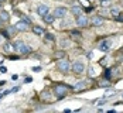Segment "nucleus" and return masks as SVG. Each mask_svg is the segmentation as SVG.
I'll list each match as a JSON object with an SVG mask.
<instances>
[{"label": "nucleus", "mask_w": 123, "mask_h": 113, "mask_svg": "<svg viewBox=\"0 0 123 113\" xmlns=\"http://www.w3.org/2000/svg\"><path fill=\"white\" fill-rule=\"evenodd\" d=\"M99 85H100V86H103V88H108V86H111V82H109L108 79H103V81H100V82H99Z\"/></svg>", "instance_id": "obj_18"}, {"label": "nucleus", "mask_w": 123, "mask_h": 113, "mask_svg": "<svg viewBox=\"0 0 123 113\" xmlns=\"http://www.w3.org/2000/svg\"><path fill=\"white\" fill-rule=\"evenodd\" d=\"M1 85H4V81H0V86H1Z\"/></svg>", "instance_id": "obj_29"}, {"label": "nucleus", "mask_w": 123, "mask_h": 113, "mask_svg": "<svg viewBox=\"0 0 123 113\" xmlns=\"http://www.w3.org/2000/svg\"><path fill=\"white\" fill-rule=\"evenodd\" d=\"M14 27H16V30H17V31H27L28 24H25L24 21H18V23L14 25Z\"/></svg>", "instance_id": "obj_11"}, {"label": "nucleus", "mask_w": 123, "mask_h": 113, "mask_svg": "<svg viewBox=\"0 0 123 113\" xmlns=\"http://www.w3.org/2000/svg\"><path fill=\"white\" fill-rule=\"evenodd\" d=\"M71 69L74 71V74L76 75H81V74H84V71H85V65L82 62H79V61H76L71 65Z\"/></svg>", "instance_id": "obj_4"}, {"label": "nucleus", "mask_w": 123, "mask_h": 113, "mask_svg": "<svg viewBox=\"0 0 123 113\" xmlns=\"http://www.w3.org/2000/svg\"><path fill=\"white\" fill-rule=\"evenodd\" d=\"M33 71H36V72H40V71H41V68H40V66H36V68H33Z\"/></svg>", "instance_id": "obj_27"}, {"label": "nucleus", "mask_w": 123, "mask_h": 113, "mask_svg": "<svg viewBox=\"0 0 123 113\" xmlns=\"http://www.w3.org/2000/svg\"><path fill=\"white\" fill-rule=\"evenodd\" d=\"M33 33H34L36 36H45V30L41 28V27H38V25H34V27H33Z\"/></svg>", "instance_id": "obj_12"}, {"label": "nucleus", "mask_w": 123, "mask_h": 113, "mask_svg": "<svg viewBox=\"0 0 123 113\" xmlns=\"http://www.w3.org/2000/svg\"><path fill=\"white\" fill-rule=\"evenodd\" d=\"M79 1H81L84 6H88V7H89V1H88V0H79Z\"/></svg>", "instance_id": "obj_23"}, {"label": "nucleus", "mask_w": 123, "mask_h": 113, "mask_svg": "<svg viewBox=\"0 0 123 113\" xmlns=\"http://www.w3.org/2000/svg\"><path fill=\"white\" fill-rule=\"evenodd\" d=\"M0 1H1V3H3V1H6V0H0Z\"/></svg>", "instance_id": "obj_31"}, {"label": "nucleus", "mask_w": 123, "mask_h": 113, "mask_svg": "<svg viewBox=\"0 0 123 113\" xmlns=\"http://www.w3.org/2000/svg\"><path fill=\"white\" fill-rule=\"evenodd\" d=\"M84 86H85V82H79V83L75 85V89H81V88H84Z\"/></svg>", "instance_id": "obj_21"}, {"label": "nucleus", "mask_w": 123, "mask_h": 113, "mask_svg": "<svg viewBox=\"0 0 123 113\" xmlns=\"http://www.w3.org/2000/svg\"><path fill=\"white\" fill-rule=\"evenodd\" d=\"M13 47H14V50L17 51V52H20V54H28L30 52V48L25 45L23 41H16L13 44Z\"/></svg>", "instance_id": "obj_2"}, {"label": "nucleus", "mask_w": 123, "mask_h": 113, "mask_svg": "<svg viewBox=\"0 0 123 113\" xmlns=\"http://www.w3.org/2000/svg\"><path fill=\"white\" fill-rule=\"evenodd\" d=\"M18 90V86H16V88H13V89H10V93H16Z\"/></svg>", "instance_id": "obj_26"}, {"label": "nucleus", "mask_w": 123, "mask_h": 113, "mask_svg": "<svg viewBox=\"0 0 123 113\" xmlns=\"http://www.w3.org/2000/svg\"><path fill=\"white\" fill-rule=\"evenodd\" d=\"M57 68L60 69V72H62V74H68L71 71V64H69L68 59H60L57 62Z\"/></svg>", "instance_id": "obj_1"}, {"label": "nucleus", "mask_w": 123, "mask_h": 113, "mask_svg": "<svg viewBox=\"0 0 123 113\" xmlns=\"http://www.w3.org/2000/svg\"><path fill=\"white\" fill-rule=\"evenodd\" d=\"M37 13L41 16V17H44L47 13H48V6H45V4H40L37 7Z\"/></svg>", "instance_id": "obj_9"}, {"label": "nucleus", "mask_w": 123, "mask_h": 113, "mask_svg": "<svg viewBox=\"0 0 123 113\" xmlns=\"http://www.w3.org/2000/svg\"><path fill=\"white\" fill-rule=\"evenodd\" d=\"M67 13H68V10H67L65 7H57V9L54 10V17H57V18H62V17H65Z\"/></svg>", "instance_id": "obj_5"}, {"label": "nucleus", "mask_w": 123, "mask_h": 113, "mask_svg": "<svg viewBox=\"0 0 123 113\" xmlns=\"http://www.w3.org/2000/svg\"><path fill=\"white\" fill-rule=\"evenodd\" d=\"M9 18H10V14H9V12H6V10H0V21H1V23L9 21Z\"/></svg>", "instance_id": "obj_10"}, {"label": "nucleus", "mask_w": 123, "mask_h": 113, "mask_svg": "<svg viewBox=\"0 0 123 113\" xmlns=\"http://www.w3.org/2000/svg\"><path fill=\"white\" fill-rule=\"evenodd\" d=\"M99 50L102 51V52H108V51L111 50V41H109V40L102 41V42L99 44Z\"/></svg>", "instance_id": "obj_7"}, {"label": "nucleus", "mask_w": 123, "mask_h": 113, "mask_svg": "<svg viewBox=\"0 0 123 113\" xmlns=\"http://www.w3.org/2000/svg\"><path fill=\"white\" fill-rule=\"evenodd\" d=\"M103 23H105V18L100 17V16H93V17L91 18V24L95 25V27H99V25H102Z\"/></svg>", "instance_id": "obj_6"}, {"label": "nucleus", "mask_w": 123, "mask_h": 113, "mask_svg": "<svg viewBox=\"0 0 123 113\" xmlns=\"http://www.w3.org/2000/svg\"><path fill=\"white\" fill-rule=\"evenodd\" d=\"M0 9H1V1H0Z\"/></svg>", "instance_id": "obj_32"}, {"label": "nucleus", "mask_w": 123, "mask_h": 113, "mask_svg": "<svg viewBox=\"0 0 123 113\" xmlns=\"http://www.w3.org/2000/svg\"><path fill=\"white\" fill-rule=\"evenodd\" d=\"M64 57H65V52H64V51H57V52H55V58H60V59H61Z\"/></svg>", "instance_id": "obj_20"}, {"label": "nucleus", "mask_w": 123, "mask_h": 113, "mask_svg": "<svg viewBox=\"0 0 123 113\" xmlns=\"http://www.w3.org/2000/svg\"><path fill=\"white\" fill-rule=\"evenodd\" d=\"M116 95V90L115 89H108L106 92H105V99L106 98H111V96H115Z\"/></svg>", "instance_id": "obj_17"}, {"label": "nucleus", "mask_w": 123, "mask_h": 113, "mask_svg": "<svg viewBox=\"0 0 123 113\" xmlns=\"http://www.w3.org/2000/svg\"><path fill=\"white\" fill-rule=\"evenodd\" d=\"M111 14H112V17L117 18V17H119V14H120V10H119L117 7H115V9H111Z\"/></svg>", "instance_id": "obj_16"}, {"label": "nucleus", "mask_w": 123, "mask_h": 113, "mask_svg": "<svg viewBox=\"0 0 123 113\" xmlns=\"http://www.w3.org/2000/svg\"><path fill=\"white\" fill-rule=\"evenodd\" d=\"M76 25H78V27H86V25H88V18L84 17L82 14L78 16V17H76Z\"/></svg>", "instance_id": "obj_8"}, {"label": "nucleus", "mask_w": 123, "mask_h": 113, "mask_svg": "<svg viewBox=\"0 0 123 113\" xmlns=\"http://www.w3.org/2000/svg\"><path fill=\"white\" fill-rule=\"evenodd\" d=\"M12 50H14V47H13V45L10 44V42H6V44H4V51H7V52H10Z\"/></svg>", "instance_id": "obj_19"}, {"label": "nucleus", "mask_w": 123, "mask_h": 113, "mask_svg": "<svg viewBox=\"0 0 123 113\" xmlns=\"http://www.w3.org/2000/svg\"><path fill=\"white\" fill-rule=\"evenodd\" d=\"M43 18H44V21H45L47 24H52V23H54V18H55V17H54V14H49V13H47V14H45V16H44Z\"/></svg>", "instance_id": "obj_13"}, {"label": "nucleus", "mask_w": 123, "mask_h": 113, "mask_svg": "<svg viewBox=\"0 0 123 113\" xmlns=\"http://www.w3.org/2000/svg\"><path fill=\"white\" fill-rule=\"evenodd\" d=\"M54 93L57 95V98H62V96H65L68 93V86H65V85H57L54 88Z\"/></svg>", "instance_id": "obj_3"}, {"label": "nucleus", "mask_w": 123, "mask_h": 113, "mask_svg": "<svg viewBox=\"0 0 123 113\" xmlns=\"http://www.w3.org/2000/svg\"><path fill=\"white\" fill-rule=\"evenodd\" d=\"M113 4V0H100V6L102 7H109Z\"/></svg>", "instance_id": "obj_15"}, {"label": "nucleus", "mask_w": 123, "mask_h": 113, "mask_svg": "<svg viewBox=\"0 0 123 113\" xmlns=\"http://www.w3.org/2000/svg\"><path fill=\"white\" fill-rule=\"evenodd\" d=\"M71 13L78 17V16L82 14V10H81V7H78V6H72V7H71Z\"/></svg>", "instance_id": "obj_14"}, {"label": "nucleus", "mask_w": 123, "mask_h": 113, "mask_svg": "<svg viewBox=\"0 0 123 113\" xmlns=\"http://www.w3.org/2000/svg\"><path fill=\"white\" fill-rule=\"evenodd\" d=\"M1 40H3V38H1V34H0V42H1Z\"/></svg>", "instance_id": "obj_30"}, {"label": "nucleus", "mask_w": 123, "mask_h": 113, "mask_svg": "<svg viewBox=\"0 0 123 113\" xmlns=\"http://www.w3.org/2000/svg\"><path fill=\"white\" fill-rule=\"evenodd\" d=\"M21 20L24 21L25 24H30V23H31V21H30V18H28V17H25V16H21Z\"/></svg>", "instance_id": "obj_22"}, {"label": "nucleus", "mask_w": 123, "mask_h": 113, "mask_svg": "<svg viewBox=\"0 0 123 113\" xmlns=\"http://www.w3.org/2000/svg\"><path fill=\"white\" fill-rule=\"evenodd\" d=\"M45 37L48 38L49 41H52V40H54V36H52V34H45Z\"/></svg>", "instance_id": "obj_24"}, {"label": "nucleus", "mask_w": 123, "mask_h": 113, "mask_svg": "<svg viewBox=\"0 0 123 113\" xmlns=\"http://www.w3.org/2000/svg\"><path fill=\"white\" fill-rule=\"evenodd\" d=\"M0 71H1L3 74H6V72H7V68H6V66H0Z\"/></svg>", "instance_id": "obj_25"}, {"label": "nucleus", "mask_w": 123, "mask_h": 113, "mask_svg": "<svg viewBox=\"0 0 123 113\" xmlns=\"http://www.w3.org/2000/svg\"><path fill=\"white\" fill-rule=\"evenodd\" d=\"M105 62H106V59H100V61H99V64H100V65H103Z\"/></svg>", "instance_id": "obj_28"}]
</instances>
